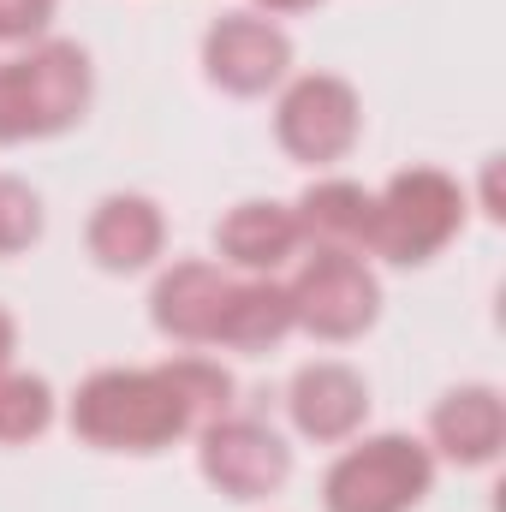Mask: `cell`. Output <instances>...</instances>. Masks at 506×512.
<instances>
[{"instance_id":"obj_1","label":"cell","mask_w":506,"mask_h":512,"mask_svg":"<svg viewBox=\"0 0 506 512\" xmlns=\"http://www.w3.org/2000/svg\"><path fill=\"white\" fill-rule=\"evenodd\" d=\"M72 429L90 447H120V453H155L191 429L179 393L161 370H96L72 399Z\"/></svg>"},{"instance_id":"obj_2","label":"cell","mask_w":506,"mask_h":512,"mask_svg":"<svg viewBox=\"0 0 506 512\" xmlns=\"http://www.w3.org/2000/svg\"><path fill=\"white\" fill-rule=\"evenodd\" d=\"M90 102V60L78 42H42L24 60H0V143L66 131Z\"/></svg>"},{"instance_id":"obj_3","label":"cell","mask_w":506,"mask_h":512,"mask_svg":"<svg viewBox=\"0 0 506 512\" xmlns=\"http://www.w3.org/2000/svg\"><path fill=\"white\" fill-rule=\"evenodd\" d=\"M459 221H465V191L435 167H411L381 197H370L364 245L387 262H429L459 233Z\"/></svg>"},{"instance_id":"obj_4","label":"cell","mask_w":506,"mask_h":512,"mask_svg":"<svg viewBox=\"0 0 506 512\" xmlns=\"http://www.w3.org/2000/svg\"><path fill=\"white\" fill-rule=\"evenodd\" d=\"M429 477V447H417L411 435H376L334 459L322 501L328 512H411L429 495Z\"/></svg>"},{"instance_id":"obj_5","label":"cell","mask_w":506,"mask_h":512,"mask_svg":"<svg viewBox=\"0 0 506 512\" xmlns=\"http://www.w3.org/2000/svg\"><path fill=\"white\" fill-rule=\"evenodd\" d=\"M286 292H292V322L322 334V340L364 334L376 322V304H381L376 274L358 262V251H316Z\"/></svg>"},{"instance_id":"obj_6","label":"cell","mask_w":506,"mask_h":512,"mask_svg":"<svg viewBox=\"0 0 506 512\" xmlns=\"http://www.w3.org/2000/svg\"><path fill=\"white\" fill-rule=\"evenodd\" d=\"M274 131H280L286 155H298V161H340L358 143V96H352V84L328 78V72L298 78L280 96Z\"/></svg>"},{"instance_id":"obj_7","label":"cell","mask_w":506,"mask_h":512,"mask_svg":"<svg viewBox=\"0 0 506 512\" xmlns=\"http://www.w3.org/2000/svg\"><path fill=\"white\" fill-rule=\"evenodd\" d=\"M203 66L221 90L233 96H256L268 90L286 66H292V42L286 30H274L268 18H251V12H233L221 18L209 36H203Z\"/></svg>"},{"instance_id":"obj_8","label":"cell","mask_w":506,"mask_h":512,"mask_svg":"<svg viewBox=\"0 0 506 512\" xmlns=\"http://www.w3.org/2000/svg\"><path fill=\"white\" fill-rule=\"evenodd\" d=\"M292 459L280 447V435H268L262 423H209L203 435V477L233 495V501H256V495H274L286 483Z\"/></svg>"},{"instance_id":"obj_9","label":"cell","mask_w":506,"mask_h":512,"mask_svg":"<svg viewBox=\"0 0 506 512\" xmlns=\"http://www.w3.org/2000/svg\"><path fill=\"white\" fill-rule=\"evenodd\" d=\"M233 280L215 262H179L155 280V328L173 340H221V316H227Z\"/></svg>"},{"instance_id":"obj_10","label":"cell","mask_w":506,"mask_h":512,"mask_svg":"<svg viewBox=\"0 0 506 512\" xmlns=\"http://www.w3.org/2000/svg\"><path fill=\"white\" fill-rule=\"evenodd\" d=\"M364 411H370V393H364V382L346 364L298 370V382H292V423L310 441H346L364 423Z\"/></svg>"},{"instance_id":"obj_11","label":"cell","mask_w":506,"mask_h":512,"mask_svg":"<svg viewBox=\"0 0 506 512\" xmlns=\"http://www.w3.org/2000/svg\"><path fill=\"white\" fill-rule=\"evenodd\" d=\"M435 429V447L459 465H489L501 453V435H506V411H501V393L495 387H459L435 405L429 417Z\"/></svg>"},{"instance_id":"obj_12","label":"cell","mask_w":506,"mask_h":512,"mask_svg":"<svg viewBox=\"0 0 506 512\" xmlns=\"http://www.w3.org/2000/svg\"><path fill=\"white\" fill-rule=\"evenodd\" d=\"M161 251V209L149 197H108L90 215V256L102 268H143Z\"/></svg>"},{"instance_id":"obj_13","label":"cell","mask_w":506,"mask_h":512,"mask_svg":"<svg viewBox=\"0 0 506 512\" xmlns=\"http://www.w3.org/2000/svg\"><path fill=\"white\" fill-rule=\"evenodd\" d=\"M292 221H298V239H316V251H358L370 233V191L346 179H322L304 191Z\"/></svg>"},{"instance_id":"obj_14","label":"cell","mask_w":506,"mask_h":512,"mask_svg":"<svg viewBox=\"0 0 506 512\" xmlns=\"http://www.w3.org/2000/svg\"><path fill=\"white\" fill-rule=\"evenodd\" d=\"M215 239H221V251L233 256L239 268H274L280 256H292V245H298V221L280 203H239L215 227Z\"/></svg>"},{"instance_id":"obj_15","label":"cell","mask_w":506,"mask_h":512,"mask_svg":"<svg viewBox=\"0 0 506 512\" xmlns=\"http://www.w3.org/2000/svg\"><path fill=\"white\" fill-rule=\"evenodd\" d=\"M298 322H292V292L274 286V280H251V286H233L227 298V316H221V340L239 346V352H268L274 340H286Z\"/></svg>"},{"instance_id":"obj_16","label":"cell","mask_w":506,"mask_h":512,"mask_svg":"<svg viewBox=\"0 0 506 512\" xmlns=\"http://www.w3.org/2000/svg\"><path fill=\"white\" fill-rule=\"evenodd\" d=\"M161 376L179 393L191 423H215L227 411V399H233V376L221 364H203V358H173V364H161Z\"/></svg>"},{"instance_id":"obj_17","label":"cell","mask_w":506,"mask_h":512,"mask_svg":"<svg viewBox=\"0 0 506 512\" xmlns=\"http://www.w3.org/2000/svg\"><path fill=\"white\" fill-rule=\"evenodd\" d=\"M54 417V393L42 376H0V441H30Z\"/></svg>"},{"instance_id":"obj_18","label":"cell","mask_w":506,"mask_h":512,"mask_svg":"<svg viewBox=\"0 0 506 512\" xmlns=\"http://www.w3.org/2000/svg\"><path fill=\"white\" fill-rule=\"evenodd\" d=\"M42 233V203L24 179H0V256L24 251Z\"/></svg>"},{"instance_id":"obj_19","label":"cell","mask_w":506,"mask_h":512,"mask_svg":"<svg viewBox=\"0 0 506 512\" xmlns=\"http://www.w3.org/2000/svg\"><path fill=\"white\" fill-rule=\"evenodd\" d=\"M54 18V0H0V42H30Z\"/></svg>"},{"instance_id":"obj_20","label":"cell","mask_w":506,"mask_h":512,"mask_svg":"<svg viewBox=\"0 0 506 512\" xmlns=\"http://www.w3.org/2000/svg\"><path fill=\"white\" fill-rule=\"evenodd\" d=\"M262 12H310V6H322V0H256Z\"/></svg>"},{"instance_id":"obj_21","label":"cell","mask_w":506,"mask_h":512,"mask_svg":"<svg viewBox=\"0 0 506 512\" xmlns=\"http://www.w3.org/2000/svg\"><path fill=\"white\" fill-rule=\"evenodd\" d=\"M6 358H12V316L0 310V370H6Z\"/></svg>"}]
</instances>
